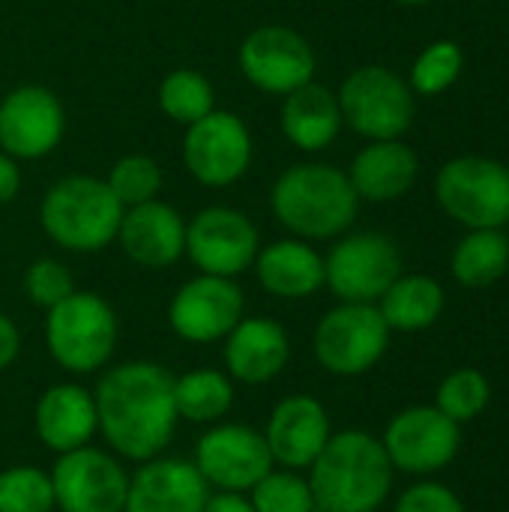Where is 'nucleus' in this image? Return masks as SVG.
Listing matches in <instances>:
<instances>
[{"instance_id": "1a4fd4ad", "label": "nucleus", "mask_w": 509, "mask_h": 512, "mask_svg": "<svg viewBox=\"0 0 509 512\" xmlns=\"http://www.w3.org/2000/svg\"><path fill=\"white\" fill-rule=\"evenodd\" d=\"M399 276L402 252L378 231L348 234L324 258V285L342 303H378Z\"/></svg>"}, {"instance_id": "72a5a7b5", "label": "nucleus", "mask_w": 509, "mask_h": 512, "mask_svg": "<svg viewBox=\"0 0 509 512\" xmlns=\"http://www.w3.org/2000/svg\"><path fill=\"white\" fill-rule=\"evenodd\" d=\"M462 63H465L462 48L453 39H438L414 60L411 87L417 93H423V96H438V93H444L447 87L456 84V78L462 72Z\"/></svg>"}, {"instance_id": "412c9836", "label": "nucleus", "mask_w": 509, "mask_h": 512, "mask_svg": "<svg viewBox=\"0 0 509 512\" xmlns=\"http://www.w3.org/2000/svg\"><path fill=\"white\" fill-rule=\"evenodd\" d=\"M117 243L132 264L165 270L186 255V222L171 204L153 198L123 210Z\"/></svg>"}, {"instance_id": "5701e85b", "label": "nucleus", "mask_w": 509, "mask_h": 512, "mask_svg": "<svg viewBox=\"0 0 509 512\" xmlns=\"http://www.w3.org/2000/svg\"><path fill=\"white\" fill-rule=\"evenodd\" d=\"M258 285L279 300H306L324 288V258L306 240H276L255 255Z\"/></svg>"}, {"instance_id": "2eb2a0df", "label": "nucleus", "mask_w": 509, "mask_h": 512, "mask_svg": "<svg viewBox=\"0 0 509 512\" xmlns=\"http://www.w3.org/2000/svg\"><path fill=\"white\" fill-rule=\"evenodd\" d=\"M246 318V294L237 279L198 273L168 303L171 330L192 345L222 342Z\"/></svg>"}, {"instance_id": "bb28decb", "label": "nucleus", "mask_w": 509, "mask_h": 512, "mask_svg": "<svg viewBox=\"0 0 509 512\" xmlns=\"http://www.w3.org/2000/svg\"><path fill=\"white\" fill-rule=\"evenodd\" d=\"M174 408L180 420L195 426L222 423L234 408V381L210 366L174 375Z\"/></svg>"}, {"instance_id": "e433bc0d", "label": "nucleus", "mask_w": 509, "mask_h": 512, "mask_svg": "<svg viewBox=\"0 0 509 512\" xmlns=\"http://www.w3.org/2000/svg\"><path fill=\"white\" fill-rule=\"evenodd\" d=\"M18 351H21V333H18L15 321L0 312V369L12 366Z\"/></svg>"}, {"instance_id": "423d86ee", "label": "nucleus", "mask_w": 509, "mask_h": 512, "mask_svg": "<svg viewBox=\"0 0 509 512\" xmlns=\"http://www.w3.org/2000/svg\"><path fill=\"white\" fill-rule=\"evenodd\" d=\"M390 333L375 303H339L318 321L312 351L330 375L360 378L381 363L390 348Z\"/></svg>"}, {"instance_id": "39448f33", "label": "nucleus", "mask_w": 509, "mask_h": 512, "mask_svg": "<svg viewBox=\"0 0 509 512\" xmlns=\"http://www.w3.org/2000/svg\"><path fill=\"white\" fill-rule=\"evenodd\" d=\"M120 342V321L114 306L93 294L75 291L45 312L48 357L69 375L102 372Z\"/></svg>"}, {"instance_id": "2f4dec72", "label": "nucleus", "mask_w": 509, "mask_h": 512, "mask_svg": "<svg viewBox=\"0 0 509 512\" xmlns=\"http://www.w3.org/2000/svg\"><path fill=\"white\" fill-rule=\"evenodd\" d=\"M249 501L255 512H315L309 480L288 468H273L267 477H261L252 486Z\"/></svg>"}, {"instance_id": "393cba45", "label": "nucleus", "mask_w": 509, "mask_h": 512, "mask_svg": "<svg viewBox=\"0 0 509 512\" xmlns=\"http://www.w3.org/2000/svg\"><path fill=\"white\" fill-rule=\"evenodd\" d=\"M342 123L345 120H342L336 93L315 81L288 93L282 102V111H279L282 135L306 153L327 150L336 141Z\"/></svg>"}, {"instance_id": "7ed1b4c3", "label": "nucleus", "mask_w": 509, "mask_h": 512, "mask_svg": "<svg viewBox=\"0 0 509 512\" xmlns=\"http://www.w3.org/2000/svg\"><path fill=\"white\" fill-rule=\"evenodd\" d=\"M276 222L300 240H330L345 234L360 198L345 171L327 162H303L279 174L270 192Z\"/></svg>"}, {"instance_id": "c85d7f7f", "label": "nucleus", "mask_w": 509, "mask_h": 512, "mask_svg": "<svg viewBox=\"0 0 509 512\" xmlns=\"http://www.w3.org/2000/svg\"><path fill=\"white\" fill-rule=\"evenodd\" d=\"M156 99H159V111L180 126H189L216 108L213 84L207 81V75H201L195 69L168 72L159 84Z\"/></svg>"}, {"instance_id": "f257e3e1", "label": "nucleus", "mask_w": 509, "mask_h": 512, "mask_svg": "<svg viewBox=\"0 0 509 512\" xmlns=\"http://www.w3.org/2000/svg\"><path fill=\"white\" fill-rule=\"evenodd\" d=\"M99 435L123 462H147L162 456L177 432L174 375L150 360H129L102 369L96 387Z\"/></svg>"}, {"instance_id": "dca6fc26", "label": "nucleus", "mask_w": 509, "mask_h": 512, "mask_svg": "<svg viewBox=\"0 0 509 512\" xmlns=\"http://www.w3.org/2000/svg\"><path fill=\"white\" fill-rule=\"evenodd\" d=\"M240 72L252 87L270 96H288L315 78V51L285 24L255 27L240 45Z\"/></svg>"}, {"instance_id": "aec40b11", "label": "nucleus", "mask_w": 509, "mask_h": 512, "mask_svg": "<svg viewBox=\"0 0 509 512\" xmlns=\"http://www.w3.org/2000/svg\"><path fill=\"white\" fill-rule=\"evenodd\" d=\"M222 342H225L222 360L228 378L246 387H261L276 381L291 363V339L276 318H264V315L243 318Z\"/></svg>"}, {"instance_id": "6e6552de", "label": "nucleus", "mask_w": 509, "mask_h": 512, "mask_svg": "<svg viewBox=\"0 0 509 512\" xmlns=\"http://www.w3.org/2000/svg\"><path fill=\"white\" fill-rule=\"evenodd\" d=\"M342 120L369 141H390L408 132L414 120L411 87L387 66L354 69L339 90Z\"/></svg>"}, {"instance_id": "4be33fe9", "label": "nucleus", "mask_w": 509, "mask_h": 512, "mask_svg": "<svg viewBox=\"0 0 509 512\" xmlns=\"http://www.w3.org/2000/svg\"><path fill=\"white\" fill-rule=\"evenodd\" d=\"M33 432L39 444L54 456L93 444L99 435L93 390L81 384H51L42 390L33 408Z\"/></svg>"}, {"instance_id": "c9c22d12", "label": "nucleus", "mask_w": 509, "mask_h": 512, "mask_svg": "<svg viewBox=\"0 0 509 512\" xmlns=\"http://www.w3.org/2000/svg\"><path fill=\"white\" fill-rule=\"evenodd\" d=\"M393 512H465V507L453 489L423 480V483L411 486L408 492H402Z\"/></svg>"}, {"instance_id": "f704fd0d", "label": "nucleus", "mask_w": 509, "mask_h": 512, "mask_svg": "<svg viewBox=\"0 0 509 512\" xmlns=\"http://www.w3.org/2000/svg\"><path fill=\"white\" fill-rule=\"evenodd\" d=\"M75 291L78 288H75L72 270L57 258H36L24 273V294L30 297L33 306H39L45 312L54 309L57 303H63Z\"/></svg>"}, {"instance_id": "f03ea898", "label": "nucleus", "mask_w": 509, "mask_h": 512, "mask_svg": "<svg viewBox=\"0 0 509 512\" xmlns=\"http://www.w3.org/2000/svg\"><path fill=\"white\" fill-rule=\"evenodd\" d=\"M393 474L381 438L348 429L330 435L306 480L315 512H378L390 498Z\"/></svg>"}, {"instance_id": "a878e982", "label": "nucleus", "mask_w": 509, "mask_h": 512, "mask_svg": "<svg viewBox=\"0 0 509 512\" xmlns=\"http://www.w3.org/2000/svg\"><path fill=\"white\" fill-rule=\"evenodd\" d=\"M378 312L384 315L390 330L420 333L429 330L444 312V288L432 276H399L384 297L378 300Z\"/></svg>"}, {"instance_id": "f3484780", "label": "nucleus", "mask_w": 509, "mask_h": 512, "mask_svg": "<svg viewBox=\"0 0 509 512\" xmlns=\"http://www.w3.org/2000/svg\"><path fill=\"white\" fill-rule=\"evenodd\" d=\"M66 111L54 90L21 84L0 99V150L12 159H42L63 141Z\"/></svg>"}, {"instance_id": "9b49d317", "label": "nucleus", "mask_w": 509, "mask_h": 512, "mask_svg": "<svg viewBox=\"0 0 509 512\" xmlns=\"http://www.w3.org/2000/svg\"><path fill=\"white\" fill-rule=\"evenodd\" d=\"M48 474L60 512H123L126 507L129 471L111 450L78 447L57 456Z\"/></svg>"}, {"instance_id": "7c9ffc66", "label": "nucleus", "mask_w": 509, "mask_h": 512, "mask_svg": "<svg viewBox=\"0 0 509 512\" xmlns=\"http://www.w3.org/2000/svg\"><path fill=\"white\" fill-rule=\"evenodd\" d=\"M51 474L36 465H12L0 471V512H54Z\"/></svg>"}, {"instance_id": "4468645a", "label": "nucleus", "mask_w": 509, "mask_h": 512, "mask_svg": "<svg viewBox=\"0 0 509 512\" xmlns=\"http://www.w3.org/2000/svg\"><path fill=\"white\" fill-rule=\"evenodd\" d=\"M381 444L396 471L429 477L456 459L462 447V429L435 405H417L399 411L387 423Z\"/></svg>"}, {"instance_id": "6ab92c4d", "label": "nucleus", "mask_w": 509, "mask_h": 512, "mask_svg": "<svg viewBox=\"0 0 509 512\" xmlns=\"http://www.w3.org/2000/svg\"><path fill=\"white\" fill-rule=\"evenodd\" d=\"M210 498V486L180 456H153L129 474V495L123 512H201Z\"/></svg>"}, {"instance_id": "20e7f679", "label": "nucleus", "mask_w": 509, "mask_h": 512, "mask_svg": "<svg viewBox=\"0 0 509 512\" xmlns=\"http://www.w3.org/2000/svg\"><path fill=\"white\" fill-rule=\"evenodd\" d=\"M123 204L105 180L69 174L57 180L39 204V225L66 252H99L117 240Z\"/></svg>"}, {"instance_id": "b1692460", "label": "nucleus", "mask_w": 509, "mask_h": 512, "mask_svg": "<svg viewBox=\"0 0 509 512\" xmlns=\"http://www.w3.org/2000/svg\"><path fill=\"white\" fill-rule=\"evenodd\" d=\"M417 156L408 144H402L399 138L390 141H372L366 144L348 171V180L357 192V198L363 201H396L402 198L414 180H417Z\"/></svg>"}, {"instance_id": "ddd939ff", "label": "nucleus", "mask_w": 509, "mask_h": 512, "mask_svg": "<svg viewBox=\"0 0 509 512\" xmlns=\"http://www.w3.org/2000/svg\"><path fill=\"white\" fill-rule=\"evenodd\" d=\"M183 165L201 186L222 189L237 183L252 165V135L246 123L222 108L189 123L183 135Z\"/></svg>"}, {"instance_id": "f8f14e48", "label": "nucleus", "mask_w": 509, "mask_h": 512, "mask_svg": "<svg viewBox=\"0 0 509 512\" xmlns=\"http://www.w3.org/2000/svg\"><path fill=\"white\" fill-rule=\"evenodd\" d=\"M261 237L255 222L234 207H204L186 222V258L207 276L237 279L252 270Z\"/></svg>"}, {"instance_id": "cd10ccee", "label": "nucleus", "mask_w": 509, "mask_h": 512, "mask_svg": "<svg viewBox=\"0 0 509 512\" xmlns=\"http://www.w3.org/2000/svg\"><path fill=\"white\" fill-rule=\"evenodd\" d=\"M507 267L509 237L501 228H477L453 252V276L465 288H489Z\"/></svg>"}, {"instance_id": "4c0bfd02", "label": "nucleus", "mask_w": 509, "mask_h": 512, "mask_svg": "<svg viewBox=\"0 0 509 512\" xmlns=\"http://www.w3.org/2000/svg\"><path fill=\"white\" fill-rule=\"evenodd\" d=\"M21 189V168L18 159L0 150V204H9Z\"/></svg>"}, {"instance_id": "0eeeda50", "label": "nucleus", "mask_w": 509, "mask_h": 512, "mask_svg": "<svg viewBox=\"0 0 509 512\" xmlns=\"http://www.w3.org/2000/svg\"><path fill=\"white\" fill-rule=\"evenodd\" d=\"M438 204L468 228H504L509 222V168L486 156H459L438 171Z\"/></svg>"}, {"instance_id": "a211bd4d", "label": "nucleus", "mask_w": 509, "mask_h": 512, "mask_svg": "<svg viewBox=\"0 0 509 512\" xmlns=\"http://www.w3.org/2000/svg\"><path fill=\"white\" fill-rule=\"evenodd\" d=\"M333 435L327 408L306 393L285 396L267 417L264 441L276 468L309 471Z\"/></svg>"}, {"instance_id": "9d476101", "label": "nucleus", "mask_w": 509, "mask_h": 512, "mask_svg": "<svg viewBox=\"0 0 509 512\" xmlns=\"http://www.w3.org/2000/svg\"><path fill=\"white\" fill-rule=\"evenodd\" d=\"M192 465L210 486V492L249 495L252 486L276 465L267 450L264 432L246 423H213L195 441Z\"/></svg>"}, {"instance_id": "ea45409f", "label": "nucleus", "mask_w": 509, "mask_h": 512, "mask_svg": "<svg viewBox=\"0 0 509 512\" xmlns=\"http://www.w3.org/2000/svg\"><path fill=\"white\" fill-rule=\"evenodd\" d=\"M399 3H405V6H420V3H432V0H399Z\"/></svg>"}, {"instance_id": "58836bf2", "label": "nucleus", "mask_w": 509, "mask_h": 512, "mask_svg": "<svg viewBox=\"0 0 509 512\" xmlns=\"http://www.w3.org/2000/svg\"><path fill=\"white\" fill-rule=\"evenodd\" d=\"M201 512H255L249 495L240 492H210L207 504Z\"/></svg>"}, {"instance_id": "473e14b6", "label": "nucleus", "mask_w": 509, "mask_h": 512, "mask_svg": "<svg viewBox=\"0 0 509 512\" xmlns=\"http://www.w3.org/2000/svg\"><path fill=\"white\" fill-rule=\"evenodd\" d=\"M105 183L126 210V207H135V204H147V201H153L159 195L162 168L156 165V159L132 153V156H123V159H117L111 165Z\"/></svg>"}, {"instance_id": "c756f323", "label": "nucleus", "mask_w": 509, "mask_h": 512, "mask_svg": "<svg viewBox=\"0 0 509 512\" xmlns=\"http://www.w3.org/2000/svg\"><path fill=\"white\" fill-rule=\"evenodd\" d=\"M489 399H492V387L480 369H456L441 381L435 393V408L462 426L477 420L489 408Z\"/></svg>"}]
</instances>
